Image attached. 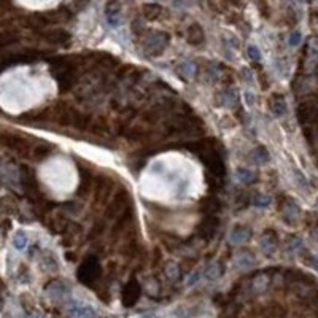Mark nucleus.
I'll use <instances>...</instances> for the list:
<instances>
[{"instance_id":"obj_1","label":"nucleus","mask_w":318,"mask_h":318,"mask_svg":"<svg viewBox=\"0 0 318 318\" xmlns=\"http://www.w3.org/2000/svg\"><path fill=\"white\" fill-rule=\"evenodd\" d=\"M21 181H23L26 196L29 198L32 204H43L45 194L42 191V188H40V183L37 181L35 172H33L30 167H27V166L21 167Z\"/></svg>"},{"instance_id":"obj_2","label":"nucleus","mask_w":318,"mask_h":318,"mask_svg":"<svg viewBox=\"0 0 318 318\" xmlns=\"http://www.w3.org/2000/svg\"><path fill=\"white\" fill-rule=\"evenodd\" d=\"M48 53L45 51H37V50H24L21 53H11V54H5V56L0 58V70L6 69L10 65H16V64H29L33 60L40 59L42 56H46Z\"/></svg>"},{"instance_id":"obj_3","label":"nucleus","mask_w":318,"mask_h":318,"mask_svg":"<svg viewBox=\"0 0 318 318\" xmlns=\"http://www.w3.org/2000/svg\"><path fill=\"white\" fill-rule=\"evenodd\" d=\"M100 272H102V269H100L99 260L96 256H89L81 262L78 269V280L85 285H92L94 282L99 280Z\"/></svg>"},{"instance_id":"obj_4","label":"nucleus","mask_w":318,"mask_h":318,"mask_svg":"<svg viewBox=\"0 0 318 318\" xmlns=\"http://www.w3.org/2000/svg\"><path fill=\"white\" fill-rule=\"evenodd\" d=\"M127 202H129V193L126 189H119L115 193V198L110 202V205L105 210V218L108 220H116L118 216L127 208Z\"/></svg>"},{"instance_id":"obj_5","label":"nucleus","mask_w":318,"mask_h":318,"mask_svg":"<svg viewBox=\"0 0 318 318\" xmlns=\"http://www.w3.org/2000/svg\"><path fill=\"white\" fill-rule=\"evenodd\" d=\"M201 159L207 166V169L210 171V173L213 175V177H218V178L225 177V173H226L225 162H223L221 156L216 151L207 150V151H204L201 154Z\"/></svg>"},{"instance_id":"obj_6","label":"nucleus","mask_w":318,"mask_h":318,"mask_svg":"<svg viewBox=\"0 0 318 318\" xmlns=\"http://www.w3.org/2000/svg\"><path fill=\"white\" fill-rule=\"evenodd\" d=\"M0 139H2L3 144L8 148H11V150H15L19 154H23V156H29L30 146H29V144H27V140L24 137H21V135L5 132V134L0 135Z\"/></svg>"},{"instance_id":"obj_7","label":"nucleus","mask_w":318,"mask_h":318,"mask_svg":"<svg viewBox=\"0 0 318 318\" xmlns=\"http://www.w3.org/2000/svg\"><path fill=\"white\" fill-rule=\"evenodd\" d=\"M317 118V100L315 96H310V99L297 107V119L301 124H312Z\"/></svg>"},{"instance_id":"obj_8","label":"nucleus","mask_w":318,"mask_h":318,"mask_svg":"<svg viewBox=\"0 0 318 318\" xmlns=\"http://www.w3.org/2000/svg\"><path fill=\"white\" fill-rule=\"evenodd\" d=\"M142 294V288L140 283L132 279L131 282H127V285L123 288V293H121V299H123V306L124 307H134L137 301L140 299Z\"/></svg>"},{"instance_id":"obj_9","label":"nucleus","mask_w":318,"mask_h":318,"mask_svg":"<svg viewBox=\"0 0 318 318\" xmlns=\"http://www.w3.org/2000/svg\"><path fill=\"white\" fill-rule=\"evenodd\" d=\"M218 225H220V220L215 215H205V218L198 226V234L202 239H210L213 237L216 229H218Z\"/></svg>"},{"instance_id":"obj_10","label":"nucleus","mask_w":318,"mask_h":318,"mask_svg":"<svg viewBox=\"0 0 318 318\" xmlns=\"http://www.w3.org/2000/svg\"><path fill=\"white\" fill-rule=\"evenodd\" d=\"M43 38L51 45H59V46H67L72 42V35L64 29H51L43 32Z\"/></svg>"},{"instance_id":"obj_11","label":"nucleus","mask_w":318,"mask_h":318,"mask_svg":"<svg viewBox=\"0 0 318 318\" xmlns=\"http://www.w3.org/2000/svg\"><path fill=\"white\" fill-rule=\"evenodd\" d=\"M112 193V180L105 175H99L96 178V202H105Z\"/></svg>"},{"instance_id":"obj_12","label":"nucleus","mask_w":318,"mask_h":318,"mask_svg":"<svg viewBox=\"0 0 318 318\" xmlns=\"http://www.w3.org/2000/svg\"><path fill=\"white\" fill-rule=\"evenodd\" d=\"M24 26L29 27L32 30H43L45 27H48L50 24H48V19L45 16V13H33V15L26 18Z\"/></svg>"},{"instance_id":"obj_13","label":"nucleus","mask_w":318,"mask_h":318,"mask_svg":"<svg viewBox=\"0 0 318 318\" xmlns=\"http://www.w3.org/2000/svg\"><path fill=\"white\" fill-rule=\"evenodd\" d=\"M45 16L48 19V24H58V23L69 21L72 13L69 11V8H65V6H59V8L53 10V11H46Z\"/></svg>"},{"instance_id":"obj_14","label":"nucleus","mask_w":318,"mask_h":318,"mask_svg":"<svg viewBox=\"0 0 318 318\" xmlns=\"http://www.w3.org/2000/svg\"><path fill=\"white\" fill-rule=\"evenodd\" d=\"M205 42V33L204 29L199 26V24H191L188 29V43L193 45V46H201L204 45Z\"/></svg>"},{"instance_id":"obj_15","label":"nucleus","mask_w":318,"mask_h":318,"mask_svg":"<svg viewBox=\"0 0 318 318\" xmlns=\"http://www.w3.org/2000/svg\"><path fill=\"white\" fill-rule=\"evenodd\" d=\"M91 188V171L87 167H80V185L77 188V196L83 198L89 193Z\"/></svg>"},{"instance_id":"obj_16","label":"nucleus","mask_w":318,"mask_h":318,"mask_svg":"<svg viewBox=\"0 0 318 318\" xmlns=\"http://www.w3.org/2000/svg\"><path fill=\"white\" fill-rule=\"evenodd\" d=\"M199 207H201V210L204 213L215 215L216 212H220L221 202H220V199H216V198H204V199H201Z\"/></svg>"},{"instance_id":"obj_17","label":"nucleus","mask_w":318,"mask_h":318,"mask_svg":"<svg viewBox=\"0 0 318 318\" xmlns=\"http://www.w3.org/2000/svg\"><path fill=\"white\" fill-rule=\"evenodd\" d=\"M19 33L18 30H13V29H6L0 32V50L6 48V46H11L19 42Z\"/></svg>"},{"instance_id":"obj_18","label":"nucleus","mask_w":318,"mask_h":318,"mask_svg":"<svg viewBox=\"0 0 318 318\" xmlns=\"http://www.w3.org/2000/svg\"><path fill=\"white\" fill-rule=\"evenodd\" d=\"M142 13H144V18L146 21H156L162 13V6L158 3H145L144 8H142Z\"/></svg>"},{"instance_id":"obj_19","label":"nucleus","mask_w":318,"mask_h":318,"mask_svg":"<svg viewBox=\"0 0 318 318\" xmlns=\"http://www.w3.org/2000/svg\"><path fill=\"white\" fill-rule=\"evenodd\" d=\"M94 58H97V59H92L94 62H96L97 65L107 67V69H113V67L118 65V59L110 56V54H105V53L100 54V53H97V54H94Z\"/></svg>"},{"instance_id":"obj_20","label":"nucleus","mask_w":318,"mask_h":318,"mask_svg":"<svg viewBox=\"0 0 318 318\" xmlns=\"http://www.w3.org/2000/svg\"><path fill=\"white\" fill-rule=\"evenodd\" d=\"M270 108H272V112L275 115H283L287 110V104H285V99L283 96H279V94H274L272 99H270Z\"/></svg>"},{"instance_id":"obj_21","label":"nucleus","mask_w":318,"mask_h":318,"mask_svg":"<svg viewBox=\"0 0 318 318\" xmlns=\"http://www.w3.org/2000/svg\"><path fill=\"white\" fill-rule=\"evenodd\" d=\"M65 218L64 216H60V215H54L53 218L50 220V223H48V228H50V231H53V232H62L64 229H65Z\"/></svg>"},{"instance_id":"obj_22","label":"nucleus","mask_w":318,"mask_h":318,"mask_svg":"<svg viewBox=\"0 0 318 318\" xmlns=\"http://www.w3.org/2000/svg\"><path fill=\"white\" fill-rule=\"evenodd\" d=\"M148 137V132L144 129V127H132V129L126 131V139H129L132 142H140L145 140Z\"/></svg>"},{"instance_id":"obj_23","label":"nucleus","mask_w":318,"mask_h":318,"mask_svg":"<svg viewBox=\"0 0 318 318\" xmlns=\"http://www.w3.org/2000/svg\"><path fill=\"white\" fill-rule=\"evenodd\" d=\"M119 11H121L119 0H108L107 5H105V15L108 18H113V16H116Z\"/></svg>"},{"instance_id":"obj_24","label":"nucleus","mask_w":318,"mask_h":318,"mask_svg":"<svg viewBox=\"0 0 318 318\" xmlns=\"http://www.w3.org/2000/svg\"><path fill=\"white\" fill-rule=\"evenodd\" d=\"M266 317H269V318H285L287 317V310L283 309L282 306H277V304H274V306H269L266 309Z\"/></svg>"},{"instance_id":"obj_25","label":"nucleus","mask_w":318,"mask_h":318,"mask_svg":"<svg viewBox=\"0 0 318 318\" xmlns=\"http://www.w3.org/2000/svg\"><path fill=\"white\" fill-rule=\"evenodd\" d=\"M105 229V225L104 223H96V225L92 226L91 232H89V239H96V237H100Z\"/></svg>"},{"instance_id":"obj_26","label":"nucleus","mask_w":318,"mask_h":318,"mask_svg":"<svg viewBox=\"0 0 318 318\" xmlns=\"http://www.w3.org/2000/svg\"><path fill=\"white\" fill-rule=\"evenodd\" d=\"M53 151V145H42V146H37L35 148V156L37 158H45V156H48V154Z\"/></svg>"},{"instance_id":"obj_27","label":"nucleus","mask_w":318,"mask_h":318,"mask_svg":"<svg viewBox=\"0 0 318 318\" xmlns=\"http://www.w3.org/2000/svg\"><path fill=\"white\" fill-rule=\"evenodd\" d=\"M248 56L252 58L253 60H260V59H261L260 50H258V48H255V46H250V48H248Z\"/></svg>"},{"instance_id":"obj_28","label":"nucleus","mask_w":318,"mask_h":318,"mask_svg":"<svg viewBox=\"0 0 318 318\" xmlns=\"http://www.w3.org/2000/svg\"><path fill=\"white\" fill-rule=\"evenodd\" d=\"M166 274H167L169 279H172V280H173L175 277L178 275V267H175V266H172V264H171V266H169V267L166 269Z\"/></svg>"},{"instance_id":"obj_29","label":"nucleus","mask_w":318,"mask_h":318,"mask_svg":"<svg viewBox=\"0 0 318 318\" xmlns=\"http://www.w3.org/2000/svg\"><path fill=\"white\" fill-rule=\"evenodd\" d=\"M299 40H301V35L296 32L294 35H291V40H289V43H291V45H297V43H299Z\"/></svg>"}]
</instances>
